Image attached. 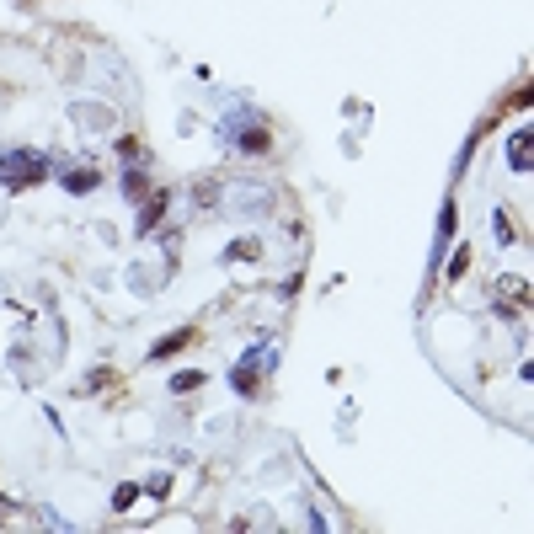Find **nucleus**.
Returning <instances> with one entry per match:
<instances>
[{"label": "nucleus", "mask_w": 534, "mask_h": 534, "mask_svg": "<svg viewBox=\"0 0 534 534\" xmlns=\"http://www.w3.org/2000/svg\"><path fill=\"white\" fill-rule=\"evenodd\" d=\"M497 294H502V305H524V278H502Z\"/></svg>", "instance_id": "2"}, {"label": "nucleus", "mask_w": 534, "mask_h": 534, "mask_svg": "<svg viewBox=\"0 0 534 534\" xmlns=\"http://www.w3.org/2000/svg\"><path fill=\"white\" fill-rule=\"evenodd\" d=\"M49 171V161H38V155H0V177H6L11 187H22V182H33Z\"/></svg>", "instance_id": "1"}]
</instances>
